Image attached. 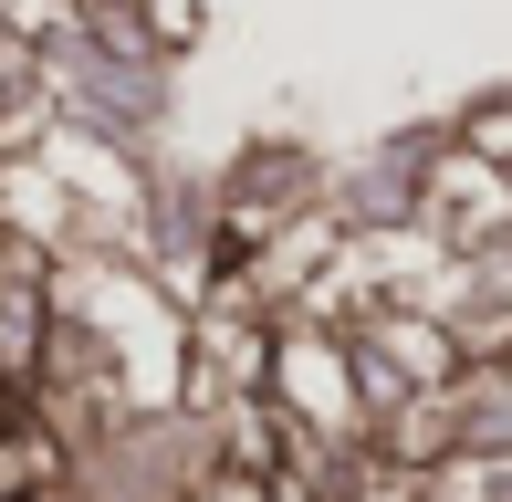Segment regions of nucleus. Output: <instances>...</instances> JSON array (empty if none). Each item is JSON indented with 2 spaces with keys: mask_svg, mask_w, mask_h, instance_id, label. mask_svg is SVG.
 <instances>
[{
  "mask_svg": "<svg viewBox=\"0 0 512 502\" xmlns=\"http://www.w3.org/2000/svg\"><path fill=\"white\" fill-rule=\"evenodd\" d=\"M53 471L42 440V272L32 251L0 241V502H21Z\"/></svg>",
  "mask_w": 512,
  "mask_h": 502,
  "instance_id": "f257e3e1",
  "label": "nucleus"
}]
</instances>
